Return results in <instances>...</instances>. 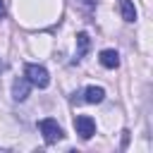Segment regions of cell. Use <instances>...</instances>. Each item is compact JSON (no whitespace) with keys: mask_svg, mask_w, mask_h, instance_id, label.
I'll return each mask as SVG.
<instances>
[{"mask_svg":"<svg viewBox=\"0 0 153 153\" xmlns=\"http://www.w3.org/2000/svg\"><path fill=\"white\" fill-rule=\"evenodd\" d=\"M24 74H26V79H29L33 86H38V88H45V86L50 84V74H48V69H45L43 65H26V67H24Z\"/></svg>","mask_w":153,"mask_h":153,"instance_id":"obj_1","label":"cell"},{"mask_svg":"<svg viewBox=\"0 0 153 153\" xmlns=\"http://www.w3.org/2000/svg\"><path fill=\"white\" fill-rule=\"evenodd\" d=\"M38 129H41V134H43L45 143H55V141H60V139H62V127H60L53 117L41 120V122H38Z\"/></svg>","mask_w":153,"mask_h":153,"instance_id":"obj_2","label":"cell"},{"mask_svg":"<svg viewBox=\"0 0 153 153\" xmlns=\"http://www.w3.org/2000/svg\"><path fill=\"white\" fill-rule=\"evenodd\" d=\"M74 129H76V134H79L81 139H91V136L96 134V122H93L88 115H79V117L74 120Z\"/></svg>","mask_w":153,"mask_h":153,"instance_id":"obj_3","label":"cell"},{"mask_svg":"<svg viewBox=\"0 0 153 153\" xmlns=\"http://www.w3.org/2000/svg\"><path fill=\"white\" fill-rule=\"evenodd\" d=\"M105 98V91L100 86H86L84 93H79V98L74 96V100H84V103H103Z\"/></svg>","mask_w":153,"mask_h":153,"instance_id":"obj_4","label":"cell"},{"mask_svg":"<svg viewBox=\"0 0 153 153\" xmlns=\"http://www.w3.org/2000/svg\"><path fill=\"white\" fill-rule=\"evenodd\" d=\"M29 88H31V81H29V79H24V76L14 79V84H12V98H14V100H26Z\"/></svg>","mask_w":153,"mask_h":153,"instance_id":"obj_5","label":"cell"},{"mask_svg":"<svg viewBox=\"0 0 153 153\" xmlns=\"http://www.w3.org/2000/svg\"><path fill=\"white\" fill-rule=\"evenodd\" d=\"M100 65L103 67H108V69H115L117 65H120V55H117V50H103L100 53Z\"/></svg>","mask_w":153,"mask_h":153,"instance_id":"obj_6","label":"cell"},{"mask_svg":"<svg viewBox=\"0 0 153 153\" xmlns=\"http://www.w3.org/2000/svg\"><path fill=\"white\" fill-rule=\"evenodd\" d=\"M120 12L124 22H136V7L131 0H120Z\"/></svg>","mask_w":153,"mask_h":153,"instance_id":"obj_7","label":"cell"},{"mask_svg":"<svg viewBox=\"0 0 153 153\" xmlns=\"http://www.w3.org/2000/svg\"><path fill=\"white\" fill-rule=\"evenodd\" d=\"M88 45H91V41H88V33L79 31V33H76V57H84V55L88 53Z\"/></svg>","mask_w":153,"mask_h":153,"instance_id":"obj_8","label":"cell"},{"mask_svg":"<svg viewBox=\"0 0 153 153\" xmlns=\"http://www.w3.org/2000/svg\"><path fill=\"white\" fill-rule=\"evenodd\" d=\"M79 2H81L84 7H93V5H96V0H79Z\"/></svg>","mask_w":153,"mask_h":153,"instance_id":"obj_9","label":"cell"},{"mask_svg":"<svg viewBox=\"0 0 153 153\" xmlns=\"http://www.w3.org/2000/svg\"><path fill=\"white\" fill-rule=\"evenodd\" d=\"M2 17H5V2L0 0V19H2Z\"/></svg>","mask_w":153,"mask_h":153,"instance_id":"obj_10","label":"cell"}]
</instances>
